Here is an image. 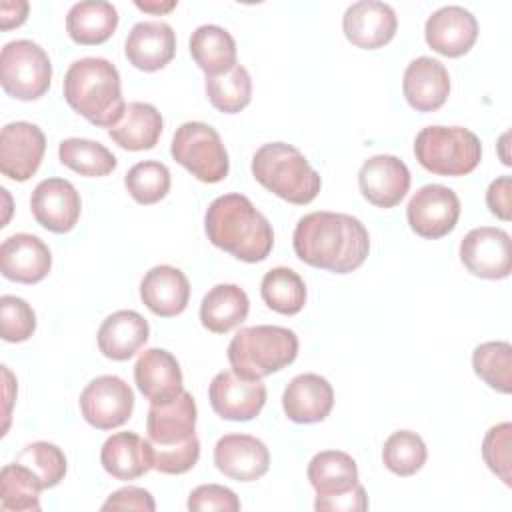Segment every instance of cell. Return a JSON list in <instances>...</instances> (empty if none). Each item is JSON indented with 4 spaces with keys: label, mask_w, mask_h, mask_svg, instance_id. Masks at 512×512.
<instances>
[{
    "label": "cell",
    "mask_w": 512,
    "mask_h": 512,
    "mask_svg": "<svg viewBox=\"0 0 512 512\" xmlns=\"http://www.w3.org/2000/svg\"><path fill=\"white\" fill-rule=\"evenodd\" d=\"M292 244L304 264L334 274H348L364 264L370 236L358 218L320 210L298 220Z\"/></svg>",
    "instance_id": "obj_1"
},
{
    "label": "cell",
    "mask_w": 512,
    "mask_h": 512,
    "mask_svg": "<svg viewBox=\"0 0 512 512\" xmlns=\"http://www.w3.org/2000/svg\"><path fill=\"white\" fill-rule=\"evenodd\" d=\"M204 228L208 240L242 262H262L274 246L268 218L244 194H224L210 202Z\"/></svg>",
    "instance_id": "obj_2"
},
{
    "label": "cell",
    "mask_w": 512,
    "mask_h": 512,
    "mask_svg": "<svg viewBox=\"0 0 512 512\" xmlns=\"http://www.w3.org/2000/svg\"><path fill=\"white\" fill-rule=\"evenodd\" d=\"M62 88L68 106L94 126L110 130L124 116L120 74L106 58L88 56L72 62Z\"/></svg>",
    "instance_id": "obj_3"
},
{
    "label": "cell",
    "mask_w": 512,
    "mask_h": 512,
    "mask_svg": "<svg viewBox=\"0 0 512 512\" xmlns=\"http://www.w3.org/2000/svg\"><path fill=\"white\" fill-rule=\"evenodd\" d=\"M254 178L278 198L290 204H310L322 186L320 174L304 154L286 142H270L252 156Z\"/></svg>",
    "instance_id": "obj_4"
},
{
    "label": "cell",
    "mask_w": 512,
    "mask_h": 512,
    "mask_svg": "<svg viewBox=\"0 0 512 512\" xmlns=\"http://www.w3.org/2000/svg\"><path fill=\"white\" fill-rule=\"evenodd\" d=\"M298 356V336L284 326H246L228 344V362L236 374L250 380L278 372Z\"/></svg>",
    "instance_id": "obj_5"
},
{
    "label": "cell",
    "mask_w": 512,
    "mask_h": 512,
    "mask_svg": "<svg viewBox=\"0 0 512 512\" xmlns=\"http://www.w3.org/2000/svg\"><path fill=\"white\" fill-rule=\"evenodd\" d=\"M414 154L432 174L464 176L480 164L482 144L464 126H426L414 138Z\"/></svg>",
    "instance_id": "obj_6"
},
{
    "label": "cell",
    "mask_w": 512,
    "mask_h": 512,
    "mask_svg": "<svg viewBox=\"0 0 512 512\" xmlns=\"http://www.w3.org/2000/svg\"><path fill=\"white\" fill-rule=\"evenodd\" d=\"M172 158L194 178L216 184L226 178L230 160L220 134L204 122H184L176 128L170 144Z\"/></svg>",
    "instance_id": "obj_7"
},
{
    "label": "cell",
    "mask_w": 512,
    "mask_h": 512,
    "mask_svg": "<svg viewBox=\"0 0 512 512\" xmlns=\"http://www.w3.org/2000/svg\"><path fill=\"white\" fill-rule=\"evenodd\" d=\"M52 80V62L32 40H12L0 52V84L16 100L44 96Z\"/></svg>",
    "instance_id": "obj_8"
},
{
    "label": "cell",
    "mask_w": 512,
    "mask_h": 512,
    "mask_svg": "<svg viewBox=\"0 0 512 512\" xmlns=\"http://www.w3.org/2000/svg\"><path fill=\"white\" fill-rule=\"evenodd\" d=\"M80 412L84 420L98 430H112L128 422L134 410L132 388L114 374L94 378L80 394Z\"/></svg>",
    "instance_id": "obj_9"
},
{
    "label": "cell",
    "mask_w": 512,
    "mask_h": 512,
    "mask_svg": "<svg viewBox=\"0 0 512 512\" xmlns=\"http://www.w3.org/2000/svg\"><path fill=\"white\" fill-rule=\"evenodd\" d=\"M406 218L418 236L436 240L456 228L460 218V200L448 186L426 184L410 198Z\"/></svg>",
    "instance_id": "obj_10"
},
{
    "label": "cell",
    "mask_w": 512,
    "mask_h": 512,
    "mask_svg": "<svg viewBox=\"0 0 512 512\" xmlns=\"http://www.w3.org/2000/svg\"><path fill=\"white\" fill-rule=\"evenodd\" d=\"M460 260L464 268L478 278H508L512 270L508 232L492 226H480L470 230L460 242Z\"/></svg>",
    "instance_id": "obj_11"
},
{
    "label": "cell",
    "mask_w": 512,
    "mask_h": 512,
    "mask_svg": "<svg viewBox=\"0 0 512 512\" xmlns=\"http://www.w3.org/2000/svg\"><path fill=\"white\" fill-rule=\"evenodd\" d=\"M208 398L212 410L220 418L246 422L256 418L264 408L266 386L262 380H250L242 378L234 370H222L212 378Z\"/></svg>",
    "instance_id": "obj_12"
},
{
    "label": "cell",
    "mask_w": 512,
    "mask_h": 512,
    "mask_svg": "<svg viewBox=\"0 0 512 512\" xmlns=\"http://www.w3.org/2000/svg\"><path fill=\"white\" fill-rule=\"evenodd\" d=\"M46 152L44 132L30 122H10L0 134V172L16 182L36 174Z\"/></svg>",
    "instance_id": "obj_13"
},
{
    "label": "cell",
    "mask_w": 512,
    "mask_h": 512,
    "mask_svg": "<svg viewBox=\"0 0 512 512\" xmlns=\"http://www.w3.org/2000/svg\"><path fill=\"white\" fill-rule=\"evenodd\" d=\"M32 216L36 222L56 234L70 232L82 210L78 190L64 178H46L38 182L30 198Z\"/></svg>",
    "instance_id": "obj_14"
},
{
    "label": "cell",
    "mask_w": 512,
    "mask_h": 512,
    "mask_svg": "<svg viewBox=\"0 0 512 512\" xmlns=\"http://www.w3.org/2000/svg\"><path fill=\"white\" fill-rule=\"evenodd\" d=\"M358 186L370 204L378 208H394L410 188V170L392 154H376L360 166Z\"/></svg>",
    "instance_id": "obj_15"
},
{
    "label": "cell",
    "mask_w": 512,
    "mask_h": 512,
    "mask_svg": "<svg viewBox=\"0 0 512 512\" xmlns=\"http://www.w3.org/2000/svg\"><path fill=\"white\" fill-rule=\"evenodd\" d=\"M398 28L396 12L386 2L362 0L346 8L342 30L348 42L364 50H376L388 44Z\"/></svg>",
    "instance_id": "obj_16"
},
{
    "label": "cell",
    "mask_w": 512,
    "mask_h": 512,
    "mask_svg": "<svg viewBox=\"0 0 512 512\" xmlns=\"http://www.w3.org/2000/svg\"><path fill=\"white\" fill-rule=\"evenodd\" d=\"M426 44L448 58L464 56L478 38V22L462 6H442L432 12L424 26Z\"/></svg>",
    "instance_id": "obj_17"
},
{
    "label": "cell",
    "mask_w": 512,
    "mask_h": 512,
    "mask_svg": "<svg viewBox=\"0 0 512 512\" xmlns=\"http://www.w3.org/2000/svg\"><path fill=\"white\" fill-rule=\"evenodd\" d=\"M214 464L236 482H252L268 472L270 452L256 436L226 434L214 446Z\"/></svg>",
    "instance_id": "obj_18"
},
{
    "label": "cell",
    "mask_w": 512,
    "mask_h": 512,
    "mask_svg": "<svg viewBox=\"0 0 512 512\" xmlns=\"http://www.w3.org/2000/svg\"><path fill=\"white\" fill-rule=\"evenodd\" d=\"M52 268L50 248L34 234H12L0 246L2 276L22 284H36Z\"/></svg>",
    "instance_id": "obj_19"
},
{
    "label": "cell",
    "mask_w": 512,
    "mask_h": 512,
    "mask_svg": "<svg viewBox=\"0 0 512 512\" xmlns=\"http://www.w3.org/2000/svg\"><path fill=\"white\" fill-rule=\"evenodd\" d=\"M134 382L150 404H168L184 390L180 364L164 348H148L138 356Z\"/></svg>",
    "instance_id": "obj_20"
},
{
    "label": "cell",
    "mask_w": 512,
    "mask_h": 512,
    "mask_svg": "<svg viewBox=\"0 0 512 512\" xmlns=\"http://www.w3.org/2000/svg\"><path fill=\"white\" fill-rule=\"evenodd\" d=\"M198 410L190 392L182 390L168 404H152L146 416V432L152 446H176L196 436Z\"/></svg>",
    "instance_id": "obj_21"
},
{
    "label": "cell",
    "mask_w": 512,
    "mask_h": 512,
    "mask_svg": "<svg viewBox=\"0 0 512 512\" xmlns=\"http://www.w3.org/2000/svg\"><path fill=\"white\" fill-rule=\"evenodd\" d=\"M334 406L332 384L320 374L294 376L282 394V408L288 420L296 424L322 422Z\"/></svg>",
    "instance_id": "obj_22"
},
{
    "label": "cell",
    "mask_w": 512,
    "mask_h": 512,
    "mask_svg": "<svg viewBox=\"0 0 512 512\" xmlns=\"http://www.w3.org/2000/svg\"><path fill=\"white\" fill-rule=\"evenodd\" d=\"M406 102L418 112H434L448 100L450 76L444 64L430 56L412 60L402 78Z\"/></svg>",
    "instance_id": "obj_23"
},
{
    "label": "cell",
    "mask_w": 512,
    "mask_h": 512,
    "mask_svg": "<svg viewBox=\"0 0 512 512\" xmlns=\"http://www.w3.org/2000/svg\"><path fill=\"white\" fill-rule=\"evenodd\" d=\"M124 52L128 62L144 72L164 68L176 54V34L162 20L138 22L128 32Z\"/></svg>",
    "instance_id": "obj_24"
},
{
    "label": "cell",
    "mask_w": 512,
    "mask_h": 512,
    "mask_svg": "<svg viewBox=\"0 0 512 512\" xmlns=\"http://www.w3.org/2000/svg\"><path fill=\"white\" fill-rule=\"evenodd\" d=\"M140 298L156 316H178L188 306L190 282L180 268L160 264L144 274L140 282Z\"/></svg>",
    "instance_id": "obj_25"
},
{
    "label": "cell",
    "mask_w": 512,
    "mask_h": 512,
    "mask_svg": "<svg viewBox=\"0 0 512 512\" xmlns=\"http://www.w3.org/2000/svg\"><path fill=\"white\" fill-rule=\"evenodd\" d=\"M100 464L116 480H136L154 468L150 440L134 432H116L102 444Z\"/></svg>",
    "instance_id": "obj_26"
},
{
    "label": "cell",
    "mask_w": 512,
    "mask_h": 512,
    "mask_svg": "<svg viewBox=\"0 0 512 512\" xmlns=\"http://www.w3.org/2000/svg\"><path fill=\"white\" fill-rule=\"evenodd\" d=\"M150 326L134 310H118L100 324L98 328V348L110 360L132 358L148 340Z\"/></svg>",
    "instance_id": "obj_27"
},
{
    "label": "cell",
    "mask_w": 512,
    "mask_h": 512,
    "mask_svg": "<svg viewBox=\"0 0 512 512\" xmlns=\"http://www.w3.org/2000/svg\"><path fill=\"white\" fill-rule=\"evenodd\" d=\"M162 114L148 102H130L118 124L108 130V136L124 150H150L162 134Z\"/></svg>",
    "instance_id": "obj_28"
},
{
    "label": "cell",
    "mask_w": 512,
    "mask_h": 512,
    "mask_svg": "<svg viewBox=\"0 0 512 512\" xmlns=\"http://www.w3.org/2000/svg\"><path fill=\"white\" fill-rule=\"evenodd\" d=\"M250 310L246 292L236 284H216L200 304L202 326L214 334H226L240 326Z\"/></svg>",
    "instance_id": "obj_29"
},
{
    "label": "cell",
    "mask_w": 512,
    "mask_h": 512,
    "mask_svg": "<svg viewBox=\"0 0 512 512\" xmlns=\"http://www.w3.org/2000/svg\"><path fill=\"white\" fill-rule=\"evenodd\" d=\"M118 26V10L110 2H76L66 16L68 36L82 46L106 42Z\"/></svg>",
    "instance_id": "obj_30"
},
{
    "label": "cell",
    "mask_w": 512,
    "mask_h": 512,
    "mask_svg": "<svg viewBox=\"0 0 512 512\" xmlns=\"http://www.w3.org/2000/svg\"><path fill=\"white\" fill-rule=\"evenodd\" d=\"M190 54L206 76H218L236 66V42L216 24H202L192 32Z\"/></svg>",
    "instance_id": "obj_31"
},
{
    "label": "cell",
    "mask_w": 512,
    "mask_h": 512,
    "mask_svg": "<svg viewBox=\"0 0 512 512\" xmlns=\"http://www.w3.org/2000/svg\"><path fill=\"white\" fill-rule=\"evenodd\" d=\"M308 480L318 496L342 494L358 484L356 460L342 450H324L308 462Z\"/></svg>",
    "instance_id": "obj_32"
},
{
    "label": "cell",
    "mask_w": 512,
    "mask_h": 512,
    "mask_svg": "<svg viewBox=\"0 0 512 512\" xmlns=\"http://www.w3.org/2000/svg\"><path fill=\"white\" fill-rule=\"evenodd\" d=\"M40 490H44L40 478L24 464L10 462L0 472V506L10 512H38Z\"/></svg>",
    "instance_id": "obj_33"
},
{
    "label": "cell",
    "mask_w": 512,
    "mask_h": 512,
    "mask_svg": "<svg viewBox=\"0 0 512 512\" xmlns=\"http://www.w3.org/2000/svg\"><path fill=\"white\" fill-rule=\"evenodd\" d=\"M264 304L284 316L298 314L306 304V284L298 272L286 266L268 270L260 284Z\"/></svg>",
    "instance_id": "obj_34"
},
{
    "label": "cell",
    "mask_w": 512,
    "mask_h": 512,
    "mask_svg": "<svg viewBox=\"0 0 512 512\" xmlns=\"http://www.w3.org/2000/svg\"><path fill=\"white\" fill-rule=\"evenodd\" d=\"M58 158L64 166L78 172L80 176L100 178L110 174L118 160L100 142L88 138H66L58 146Z\"/></svg>",
    "instance_id": "obj_35"
},
{
    "label": "cell",
    "mask_w": 512,
    "mask_h": 512,
    "mask_svg": "<svg viewBox=\"0 0 512 512\" xmlns=\"http://www.w3.org/2000/svg\"><path fill=\"white\" fill-rule=\"evenodd\" d=\"M206 94L216 110L236 114L250 104L252 78L242 64H236L224 74L206 76Z\"/></svg>",
    "instance_id": "obj_36"
},
{
    "label": "cell",
    "mask_w": 512,
    "mask_h": 512,
    "mask_svg": "<svg viewBox=\"0 0 512 512\" xmlns=\"http://www.w3.org/2000/svg\"><path fill=\"white\" fill-rule=\"evenodd\" d=\"M472 366L478 378L490 388L510 394L512 390V346L504 340L484 342L472 352Z\"/></svg>",
    "instance_id": "obj_37"
},
{
    "label": "cell",
    "mask_w": 512,
    "mask_h": 512,
    "mask_svg": "<svg viewBox=\"0 0 512 512\" xmlns=\"http://www.w3.org/2000/svg\"><path fill=\"white\" fill-rule=\"evenodd\" d=\"M426 444L412 430L392 432L382 448L384 466L396 476H412L426 462Z\"/></svg>",
    "instance_id": "obj_38"
},
{
    "label": "cell",
    "mask_w": 512,
    "mask_h": 512,
    "mask_svg": "<svg viewBox=\"0 0 512 512\" xmlns=\"http://www.w3.org/2000/svg\"><path fill=\"white\" fill-rule=\"evenodd\" d=\"M124 184L138 204H156L170 190V170L162 162L144 160L126 172Z\"/></svg>",
    "instance_id": "obj_39"
},
{
    "label": "cell",
    "mask_w": 512,
    "mask_h": 512,
    "mask_svg": "<svg viewBox=\"0 0 512 512\" xmlns=\"http://www.w3.org/2000/svg\"><path fill=\"white\" fill-rule=\"evenodd\" d=\"M16 462L28 466L40 478L44 488L58 486L66 476V456L52 442L38 440L24 446L16 456Z\"/></svg>",
    "instance_id": "obj_40"
},
{
    "label": "cell",
    "mask_w": 512,
    "mask_h": 512,
    "mask_svg": "<svg viewBox=\"0 0 512 512\" xmlns=\"http://www.w3.org/2000/svg\"><path fill=\"white\" fill-rule=\"evenodd\" d=\"M36 330V314L32 306L18 298L4 294L0 298V334L6 342H24Z\"/></svg>",
    "instance_id": "obj_41"
},
{
    "label": "cell",
    "mask_w": 512,
    "mask_h": 512,
    "mask_svg": "<svg viewBox=\"0 0 512 512\" xmlns=\"http://www.w3.org/2000/svg\"><path fill=\"white\" fill-rule=\"evenodd\" d=\"M482 458L488 468L506 484H512V424L502 422L492 426L482 440Z\"/></svg>",
    "instance_id": "obj_42"
},
{
    "label": "cell",
    "mask_w": 512,
    "mask_h": 512,
    "mask_svg": "<svg viewBox=\"0 0 512 512\" xmlns=\"http://www.w3.org/2000/svg\"><path fill=\"white\" fill-rule=\"evenodd\" d=\"M198 458H200L198 436L176 446H152L154 468L162 474H184L190 468H194Z\"/></svg>",
    "instance_id": "obj_43"
},
{
    "label": "cell",
    "mask_w": 512,
    "mask_h": 512,
    "mask_svg": "<svg viewBox=\"0 0 512 512\" xmlns=\"http://www.w3.org/2000/svg\"><path fill=\"white\" fill-rule=\"evenodd\" d=\"M188 510L202 512V510H224V512H238L240 500L238 496L220 484H202L194 488L188 496Z\"/></svg>",
    "instance_id": "obj_44"
},
{
    "label": "cell",
    "mask_w": 512,
    "mask_h": 512,
    "mask_svg": "<svg viewBox=\"0 0 512 512\" xmlns=\"http://www.w3.org/2000/svg\"><path fill=\"white\" fill-rule=\"evenodd\" d=\"M314 508L320 512H362L368 508V496L362 484L354 488L334 494V496H316Z\"/></svg>",
    "instance_id": "obj_45"
},
{
    "label": "cell",
    "mask_w": 512,
    "mask_h": 512,
    "mask_svg": "<svg viewBox=\"0 0 512 512\" xmlns=\"http://www.w3.org/2000/svg\"><path fill=\"white\" fill-rule=\"evenodd\" d=\"M102 510H144L154 512L156 502L152 494L138 486H124L108 496V500L102 504Z\"/></svg>",
    "instance_id": "obj_46"
},
{
    "label": "cell",
    "mask_w": 512,
    "mask_h": 512,
    "mask_svg": "<svg viewBox=\"0 0 512 512\" xmlns=\"http://www.w3.org/2000/svg\"><path fill=\"white\" fill-rule=\"evenodd\" d=\"M486 204L494 216L500 220H510L512 216V178L498 176L490 182L486 190Z\"/></svg>",
    "instance_id": "obj_47"
},
{
    "label": "cell",
    "mask_w": 512,
    "mask_h": 512,
    "mask_svg": "<svg viewBox=\"0 0 512 512\" xmlns=\"http://www.w3.org/2000/svg\"><path fill=\"white\" fill-rule=\"evenodd\" d=\"M30 4L26 0H2L0 2V28L10 30L22 26L28 18Z\"/></svg>",
    "instance_id": "obj_48"
},
{
    "label": "cell",
    "mask_w": 512,
    "mask_h": 512,
    "mask_svg": "<svg viewBox=\"0 0 512 512\" xmlns=\"http://www.w3.org/2000/svg\"><path fill=\"white\" fill-rule=\"evenodd\" d=\"M176 0L170 2H136V8L144 10V12H152V14H164L170 12L172 8H176Z\"/></svg>",
    "instance_id": "obj_49"
}]
</instances>
